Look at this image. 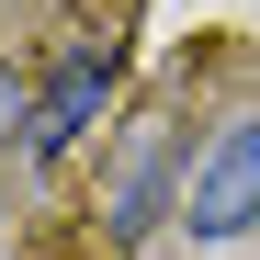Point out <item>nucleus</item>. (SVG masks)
I'll return each instance as SVG.
<instances>
[{
	"instance_id": "nucleus-1",
	"label": "nucleus",
	"mask_w": 260,
	"mask_h": 260,
	"mask_svg": "<svg viewBox=\"0 0 260 260\" xmlns=\"http://www.w3.org/2000/svg\"><path fill=\"white\" fill-rule=\"evenodd\" d=\"M113 91H124V46H68L57 79H46V91H34V113H23V147H34V158H68V147L102 124Z\"/></svg>"
},
{
	"instance_id": "nucleus-2",
	"label": "nucleus",
	"mask_w": 260,
	"mask_h": 260,
	"mask_svg": "<svg viewBox=\"0 0 260 260\" xmlns=\"http://www.w3.org/2000/svg\"><path fill=\"white\" fill-rule=\"evenodd\" d=\"M181 226H192V238H249V226H260V113L226 124V136L192 158V181H181Z\"/></svg>"
},
{
	"instance_id": "nucleus-3",
	"label": "nucleus",
	"mask_w": 260,
	"mask_h": 260,
	"mask_svg": "<svg viewBox=\"0 0 260 260\" xmlns=\"http://www.w3.org/2000/svg\"><path fill=\"white\" fill-rule=\"evenodd\" d=\"M158 192H170V124H136L113 158V204H102V226L113 238H147L158 226Z\"/></svg>"
},
{
	"instance_id": "nucleus-4",
	"label": "nucleus",
	"mask_w": 260,
	"mask_h": 260,
	"mask_svg": "<svg viewBox=\"0 0 260 260\" xmlns=\"http://www.w3.org/2000/svg\"><path fill=\"white\" fill-rule=\"evenodd\" d=\"M23 113H34V91H23V68H12V57H0V136H12V124H23Z\"/></svg>"
}]
</instances>
